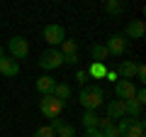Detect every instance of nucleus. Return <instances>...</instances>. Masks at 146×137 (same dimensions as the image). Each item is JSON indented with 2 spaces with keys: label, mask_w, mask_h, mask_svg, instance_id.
<instances>
[{
  "label": "nucleus",
  "mask_w": 146,
  "mask_h": 137,
  "mask_svg": "<svg viewBox=\"0 0 146 137\" xmlns=\"http://www.w3.org/2000/svg\"><path fill=\"white\" fill-rule=\"evenodd\" d=\"M78 103L85 108V110H98L100 105H105V93H102V88L100 86H83L80 88V93H78Z\"/></svg>",
  "instance_id": "obj_1"
},
{
  "label": "nucleus",
  "mask_w": 146,
  "mask_h": 137,
  "mask_svg": "<svg viewBox=\"0 0 146 137\" xmlns=\"http://www.w3.org/2000/svg\"><path fill=\"white\" fill-rule=\"evenodd\" d=\"M42 37H44V42L49 44V49H58L61 47V42L66 39V30H63L61 25H46L42 30Z\"/></svg>",
  "instance_id": "obj_2"
},
{
  "label": "nucleus",
  "mask_w": 146,
  "mask_h": 137,
  "mask_svg": "<svg viewBox=\"0 0 146 137\" xmlns=\"http://www.w3.org/2000/svg\"><path fill=\"white\" fill-rule=\"evenodd\" d=\"M61 66H63V54L58 49L42 52V56H39V68L42 71H54V68H61Z\"/></svg>",
  "instance_id": "obj_3"
},
{
  "label": "nucleus",
  "mask_w": 146,
  "mask_h": 137,
  "mask_svg": "<svg viewBox=\"0 0 146 137\" xmlns=\"http://www.w3.org/2000/svg\"><path fill=\"white\" fill-rule=\"evenodd\" d=\"M5 49H7V54H10V59L20 61V59H27V54H29V42H27L25 37H10Z\"/></svg>",
  "instance_id": "obj_4"
},
{
  "label": "nucleus",
  "mask_w": 146,
  "mask_h": 137,
  "mask_svg": "<svg viewBox=\"0 0 146 137\" xmlns=\"http://www.w3.org/2000/svg\"><path fill=\"white\" fill-rule=\"evenodd\" d=\"M39 110H42L44 118L54 120V118H61V113H63V103H61V100H56L54 95H44L42 103H39Z\"/></svg>",
  "instance_id": "obj_5"
},
{
  "label": "nucleus",
  "mask_w": 146,
  "mask_h": 137,
  "mask_svg": "<svg viewBox=\"0 0 146 137\" xmlns=\"http://www.w3.org/2000/svg\"><path fill=\"white\" fill-rule=\"evenodd\" d=\"M105 49H107V54H112V56H122V54L127 52V39L124 34H110V39L105 42Z\"/></svg>",
  "instance_id": "obj_6"
},
{
  "label": "nucleus",
  "mask_w": 146,
  "mask_h": 137,
  "mask_svg": "<svg viewBox=\"0 0 146 137\" xmlns=\"http://www.w3.org/2000/svg\"><path fill=\"white\" fill-rule=\"evenodd\" d=\"M115 95H117V100H129V98H134V95H136V83H134V81L119 79V81L115 83Z\"/></svg>",
  "instance_id": "obj_7"
},
{
  "label": "nucleus",
  "mask_w": 146,
  "mask_h": 137,
  "mask_svg": "<svg viewBox=\"0 0 146 137\" xmlns=\"http://www.w3.org/2000/svg\"><path fill=\"white\" fill-rule=\"evenodd\" d=\"M34 88H36V93L42 95H54V88H56V81H54V76H49V74H44V76H39V79L34 81Z\"/></svg>",
  "instance_id": "obj_8"
},
{
  "label": "nucleus",
  "mask_w": 146,
  "mask_h": 137,
  "mask_svg": "<svg viewBox=\"0 0 146 137\" xmlns=\"http://www.w3.org/2000/svg\"><path fill=\"white\" fill-rule=\"evenodd\" d=\"M144 32H146V25H144V20H131L129 25L124 27V39H141L144 37Z\"/></svg>",
  "instance_id": "obj_9"
},
{
  "label": "nucleus",
  "mask_w": 146,
  "mask_h": 137,
  "mask_svg": "<svg viewBox=\"0 0 146 137\" xmlns=\"http://www.w3.org/2000/svg\"><path fill=\"white\" fill-rule=\"evenodd\" d=\"M105 110H107V115L105 118H110V120L115 122V120H119V118H127V110H124V100H110L107 105H105Z\"/></svg>",
  "instance_id": "obj_10"
},
{
  "label": "nucleus",
  "mask_w": 146,
  "mask_h": 137,
  "mask_svg": "<svg viewBox=\"0 0 146 137\" xmlns=\"http://www.w3.org/2000/svg\"><path fill=\"white\" fill-rule=\"evenodd\" d=\"M136 66H139L136 61L127 59V61H122L119 66L115 68V71H117V76H119V79H124V81H131V79H136Z\"/></svg>",
  "instance_id": "obj_11"
},
{
  "label": "nucleus",
  "mask_w": 146,
  "mask_h": 137,
  "mask_svg": "<svg viewBox=\"0 0 146 137\" xmlns=\"http://www.w3.org/2000/svg\"><path fill=\"white\" fill-rule=\"evenodd\" d=\"M0 74L5 76V79H15V76L20 74V61H15V59L5 56L3 61H0Z\"/></svg>",
  "instance_id": "obj_12"
},
{
  "label": "nucleus",
  "mask_w": 146,
  "mask_h": 137,
  "mask_svg": "<svg viewBox=\"0 0 146 137\" xmlns=\"http://www.w3.org/2000/svg\"><path fill=\"white\" fill-rule=\"evenodd\" d=\"M90 59H93V64H105L110 59L107 49H105V44H93L90 47Z\"/></svg>",
  "instance_id": "obj_13"
},
{
  "label": "nucleus",
  "mask_w": 146,
  "mask_h": 137,
  "mask_svg": "<svg viewBox=\"0 0 146 137\" xmlns=\"http://www.w3.org/2000/svg\"><path fill=\"white\" fill-rule=\"evenodd\" d=\"M144 130H146L144 118H136V120L129 125V130H127V135H124V137H146V135H144Z\"/></svg>",
  "instance_id": "obj_14"
},
{
  "label": "nucleus",
  "mask_w": 146,
  "mask_h": 137,
  "mask_svg": "<svg viewBox=\"0 0 146 137\" xmlns=\"http://www.w3.org/2000/svg\"><path fill=\"white\" fill-rule=\"evenodd\" d=\"M124 110H127V118H131V120H136V118H141V113H144V108L136 103L134 98L124 100Z\"/></svg>",
  "instance_id": "obj_15"
},
{
  "label": "nucleus",
  "mask_w": 146,
  "mask_h": 137,
  "mask_svg": "<svg viewBox=\"0 0 146 137\" xmlns=\"http://www.w3.org/2000/svg\"><path fill=\"white\" fill-rule=\"evenodd\" d=\"M98 120H100V115L93 113V110H85L83 118H80V122H83L85 130H98Z\"/></svg>",
  "instance_id": "obj_16"
},
{
  "label": "nucleus",
  "mask_w": 146,
  "mask_h": 137,
  "mask_svg": "<svg viewBox=\"0 0 146 137\" xmlns=\"http://www.w3.org/2000/svg\"><path fill=\"white\" fill-rule=\"evenodd\" d=\"M88 79H105V74H107V64H93L90 61V66H88Z\"/></svg>",
  "instance_id": "obj_17"
},
{
  "label": "nucleus",
  "mask_w": 146,
  "mask_h": 137,
  "mask_svg": "<svg viewBox=\"0 0 146 137\" xmlns=\"http://www.w3.org/2000/svg\"><path fill=\"white\" fill-rule=\"evenodd\" d=\"M54 98L61 100L63 105H66V100L71 98V86H68V83H56V88H54Z\"/></svg>",
  "instance_id": "obj_18"
},
{
  "label": "nucleus",
  "mask_w": 146,
  "mask_h": 137,
  "mask_svg": "<svg viewBox=\"0 0 146 137\" xmlns=\"http://www.w3.org/2000/svg\"><path fill=\"white\" fill-rule=\"evenodd\" d=\"M105 12L107 15H122L124 12V3H119V0H107L105 3Z\"/></svg>",
  "instance_id": "obj_19"
},
{
  "label": "nucleus",
  "mask_w": 146,
  "mask_h": 137,
  "mask_svg": "<svg viewBox=\"0 0 146 137\" xmlns=\"http://www.w3.org/2000/svg\"><path fill=\"white\" fill-rule=\"evenodd\" d=\"M58 52H61L63 56L78 54V44H76V39H63V42H61V49H58Z\"/></svg>",
  "instance_id": "obj_20"
},
{
  "label": "nucleus",
  "mask_w": 146,
  "mask_h": 137,
  "mask_svg": "<svg viewBox=\"0 0 146 137\" xmlns=\"http://www.w3.org/2000/svg\"><path fill=\"white\" fill-rule=\"evenodd\" d=\"M56 137H76V127H73L71 122H63L56 130Z\"/></svg>",
  "instance_id": "obj_21"
},
{
  "label": "nucleus",
  "mask_w": 146,
  "mask_h": 137,
  "mask_svg": "<svg viewBox=\"0 0 146 137\" xmlns=\"http://www.w3.org/2000/svg\"><path fill=\"white\" fill-rule=\"evenodd\" d=\"M131 122H134V120H131V118H119V120H117V132H119V137H124L127 135V130H129V125H131Z\"/></svg>",
  "instance_id": "obj_22"
},
{
  "label": "nucleus",
  "mask_w": 146,
  "mask_h": 137,
  "mask_svg": "<svg viewBox=\"0 0 146 137\" xmlns=\"http://www.w3.org/2000/svg\"><path fill=\"white\" fill-rule=\"evenodd\" d=\"M34 137H56V132L51 130V125H44V127H36Z\"/></svg>",
  "instance_id": "obj_23"
},
{
  "label": "nucleus",
  "mask_w": 146,
  "mask_h": 137,
  "mask_svg": "<svg viewBox=\"0 0 146 137\" xmlns=\"http://www.w3.org/2000/svg\"><path fill=\"white\" fill-rule=\"evenodd\" d=\"M105 81H110V83H117V81H119V76H117L115 68H107V74H105Z\"/></svg>",
  "instance_id": "obj_24"
},
{
  "label": "nucleus",
  "mask_w": 146,
  "mask_h": 137,
  "mask_svg": "<svg viewBox=\"0 0 146 137\" xmlns=\"http://www.w3.org/2000/svg\"><path fill=\"white\" fill-rule=\"evenodd\" d=\"M80 59H78V54H71V56H63V66H76Z\"/></svg>",
  "instance_id": "obj_25"
},
{
  "label": "nucleus",
  "mask_w": 146,
  "mask_h": 137,
  "mask_svg": "<svg viewBox=\"0 0 146 137\" xmlns=\"http://www.w3.org/2000/svg\"><path fill=\"white\" fill-rule=\"evenodd\" d=\"M102 137H119V132H117V127H115V122L107 127V130H102Z\"/></svg>",
  "instance_id": "obj_26"
},
{
  "label": "nucleus",
  "mask_w": 146,
  "mask_h": 137,
  "mask_svg": "<svg viewBox=\"0 0 146 137\" xmlns=\"http://www.w3.org/2000/svg\"><path fill=\"white\" fill-rule=\"evenodd\" d=\"M136 79H139L141 83L146 81V66H144V64H139V66H136Z\"/></svg>",
  "instance_id": "obj_27"
},
{
  "label": "nucleus",
  "mask_w": 146,
  "mask_h": 137,
  "mask_svg": "<svg viewBox=\"0 0 146 137\" xmlns=\"http://www.w3.org/2000/svg\"><path fill=\"white\" fill-rule=\"evenodd\" d=\"M76 81L80 83V88H83V86H88V74H85V71H78V74H76Z\"/></svg>",
  "instance_id": "obj_28"
},
{
  "label": "nucleus",
  "mask_w": 146,
  "mask_h": 137,
  "mask_svg": "<svg viewBox=\"0 0 146 137\" xmlns=\"http://www.w3.org/2000/svg\"><path fill=\"white\" fill-rule=\"evenodd\" d=\"M110 125H112V120H110V118H100V120H98V130H100V132L107 130Z\"/></svg>",
  "instance_id": "obj_29"
},
{
  "label": "nucleus",
  "mask_w": 146,
  "mask_h": 137,
  "mask_svg": "<svg viewBox=\"0 0 146 137\" xmlns=\"http://www.w3.org/2000/svg\"><path fill=\"white\" fill-rule=\"evenodd\" d=\"M85 137H102L100 130H85Z\"/></svg>",
  "instance_id": "obj_30"
},
{
  "label": "nucleus",
  "mask_w": 146,
  "mask_h": 137,
  "mask_svg": "<svg viewBox=\"0 0 146 137\" xmlns=\"http://www.w3.org/2000/svg\"><path fill=\"white\" fill-rule=\"evenodd\" d=\"M3 59H5V49L0 47V61H3Z\"/></svg>",
  "instance_id": "obj_31"
}]
</instances>
